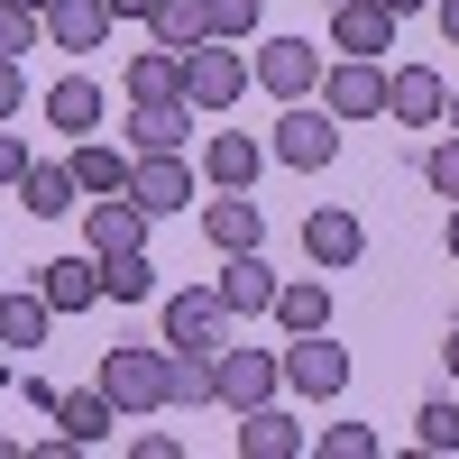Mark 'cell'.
<instances>
[{
  "label": "cell",
  "instance_id": "cell-1",
  "mask_svg": "<svg viewBox=\"0 0 459 459\" xmlns=\"http://www.w3.org/2000/svg\"><path fill=\"white\" fill-rule=\"evenodd\" d=\"M257 83L248 56L230 47V37H203V47H184V101L194 110H239V92Z\"/></svg>",
  "mask_w": 459,
  "mask_h": 459
},
{
  "label": "cell",
  "instance_id": "cell-2",
  "mask_svg": "<svg viewBox=\"0 0 459 459\" xmlns=\"http://www.w3.org/2000/svg\"><path fill=\"white\" fill-rule=\"evenodd\" d=\"M266 157L294 166V175H322V166L340 157V120H331L322 101H285V120H276V138H266Z\"/></svg>",
  "mask_w": 459,
  "mask_h": 459
},
{
  "label": "cell",
  "instance_id": "cell-3",
  "mask_svg": "<svg viewBox=\"0 0 459 459\" xmlns=\"http://www.w3.org/2000/svg\"><path fill=\"white\" fill-rule=\"evenodd\" d=\"M101 395L120 413H166V350H138V340L101 350Z\"/></svg>",
  "mask_w": 459,
  "mask_h": 459
},
{
  "label": "cell",
  "instance_id": "cell-4",
  "mask_svg": "<svg viewBox=\"0 0 459 459\" xmlns=\"http://www.w3.org/2000/svg\"><path fill=\"white\" fill-rule=\"evenodd\" d=\"M322 110L340 129H350V120H386V65H377V56H331L322 65Z\"/></svg>",
  "mask_w": 459,
  "mask_h": 459
},
{
  "label": "cell",
  "instance_id": "cell-5",
  "mask_svg": "<svg viewBox=\"0 0 459 459\" xmlns=\"http://www.w3.org/2000/svg\"><path fill=\"white\" fill-rule=\"evenodd\" d=\"M212 368H221V404H230V413L276 404V386H285V350H239V340H221Z\"/></svg>",
  "mask_w": 459,
  "mask_h": 459
},
{
  "label": "cell",
  "instance_id": "cell-6",
  "mask_svg": "<svg viewBox=\"0 0 459 459\" xmlns=\"http://www.w3.org/2000/svg\"><path fill=\"white\" fill-rule=\"evenodd\" d=\"M322 65H331V56L313 47V37H266L248 74H257L276 101H313V92H322Z\"/></svg>",
  "mask_w": 459,
  "mask_h": 459
},
{
  "label": "cell",
  "instance_id": "cell-7",
  "mask_svg": "<svg viewBox=\"0 0 459 459\" xmlns=\"http://www.w3.org/2000/svg\"><path fill=\"white\" fill-rule=\"evenodd\" d=\"M303 257H313L322 276L359 266V257H368V221H359L350 203H313V212H303Z\"/></svg>",
  "mask_w": 459,
  "mask_h": 459
},
{
  "label": "cell",
  "instance_id": "cell-8",
  "mask_svg": "<svg viewBox=\"0 0 459 459\" xmlns=\"http://www.w3.org/2000/svg\"><path fill=\"white\" fill-rule=\"evenodd\" d=\"M285 386L294 395H340V386H350V350H340V340L331 331H303V340H285Z\"/></svg>",
  "mask_w": 459,
  "mask_h": 459
},
{
  "label": "cell",
  "instance_id": "cell-9",
  "mask_svg": "<svg viewBox=\"0 0 459 459\" xmlns=\"http://www.w3.org/2000/svg\"><path fill=\"white\" fill-rule=\"evenodd\" d=\"M221 340H230V303L212 285L166 294V350H221Z\"/></svg>",
  "mask_w": 459,
  "mask_h": 459
},
{
  "label": "cell",
  "instance_id": "cell-10",
  "mask_svg": "<svg viewBox=\"0 0 459 459\" xmlns=\"http://www.w3.org/2000/svg\"><path fill=\"white\" fill-rule=\"evenodd\" d=\"M129 194L147 203V221H166V212H184V203L203 194V175L184 166V147H166V157H138L129 166Z\"/></svg>",
  "mask_w": 459,
  "mask_h": 459
},
{
  "label": "cell",
  "instance_id": "cell-11",
  "mask_svg": "<svg viewBox=\"0 0 459 459\" xmlns=\"http://www.w3.org/2000/svg\"><path fill=\"white\" fill-rule=\"evenodd\" d=\"M331 56H395V10L386 0H340L331 10Z\"/></svg>",
  "mask_w": 459,
  "mask_h": 459
},
{
  "label": "cell",
  "instance_id": "cell-12",
  "mask_svg": "<svg viewBox=\"0 0 459 459\" xmlns=\"http://www.w3.org/2000/svg\"><path fill=\"white\" fill-rule=\"evenodd\" d=\"M276 266H266L257 248H239V257H221V276H212V294L230 303V322H248V313H276Z\"/></svg>",
  "mask_w": 459,
  "mask_h": 459
},
{
  "label": "cell",
  "instance_id": "cell-13",
  "mask_svg": "<svg viewBox=\"0 0 459 459\" xmlns=\"http://www.w3.org/2000/svg\"><path fill=\"white\" fill-rule=\"evenodd\" d=\"M441 110H450V83H441L432 65H395L386 74V120L395 129H432Z\"/></svg>",
  "mask_w": 459,
  "mask_h": 459
},
{
  "label": "cell",
  "instance_id": "cell-14",
  "mask_svg": "<svg viewBox=\"0 0 459 459\" xmlns=\"http://www.w3.org/2000/svg\"><path fill=\"white\" fill-rule=\"evenodd\" d=\"M303 450H313V432L285 404H248L239 413V459H303Z\"/></svg>",
  "mask_w": 459,
  "mask_h": 459
},
{
  "label": "cell",
  "instance_id": "cell-15",
  "mask_svg": "<svg viewBox=\"0 0 459 459\" xmlns=\"http://www.w3.org/2000/svg\"><path fill=\"white\" fill-rule=\"evenodd\" d=\"M194 120H203L194 101H129V157H166V147H184Z\"/></svg>",
  "mask_w": 459,
  "mask_h": 459
},
{
  "label": "cell",
  "instance_id": "cell-16",
  "mask_svg": "<svg viewBox=\"0 0 459 459\" xmlns=\"http://www.w3.org/2000/svg\"><path fill=\"white\" fill-rule=\"evenodd\" d=\"M65 166H74V184H83V203H101V194H129V166H138V157H129V138L110 147V138L92 129V138H74Z\"/></svg>",
  "mask_w": 459,
  "mask_h": 459
},
{
  "label": "cell",
  "instance_id": "cell-17",
  "mask_svg": "<svg viewBox=\"0 0 459 459\" xmlns=\"http://www.w3.org/2000/svg\"><path fill=\"white\" fill-rule=\"evenodd\" d=\"M110 0H56L47 10V47H65V56H101L110 47Z\"/></svg>",
  "mask_w": 459,
  "mask_h": 459
},
{
  "label": "cell",
  "instance_id": "cell-18",
  "mask_svg": "<svg viewBox=\"0 0 459 459\" xmlns=\"http://www.w3.org/2000/svg\"><path fill=\"white\" fill-rule=\"evenodd\" d=\"M92 212V257H120V248H147V203L138 194H101V203H83Z\"/></svg>",
  "mask_w": 459,
  "mask_h": 459
},
{
  "label": "cell",
  "instance_id": "cell-19",
  "mask_svg": "<svg viewBox=\"0 0 459 459\" xmlns=\"http://www.w3.org/2000/svg\"><path fill=\"white\" fill-rule=\"evenodd\" d=\"M37 294H47L56 313H92V303H101V257L83 248V257H56V266H37Z\"/></svg>",
  "mask_w": 459,
  "mask_h": 459
},
{
  "label": "cell",
  "instance_id": "cell-20",
  "mask_svg": "<svg viewBox=\"0 0 459 459\" xmlns=\"http://www.w3.org/2000/svg\"><path fill=\"white\" fill-rule=\"evenodd\" d=\"M47 120H56V129H65V138H92V129H101V120H110V92H101V83H92V74H65V83H56V92H47Z\"/></svg>",
  "mask_w": 459,
  "mask_h": 459
},
{
  "label": "cell",
  "instance_id": "cell-21",
  "mask_svg": "<svg viewBox=\"0 0 459 459\" xmlns=\"http://www.w3.org/2000/svg\"><path fill=\"white\" fill-rule=\"evenodd\" d=\"M257 166H266V147H257L248 129H212V147H203V175L221 184V194H248V184H257Z\"/></svg>",
  "mask_w": 459,
  "mask_h": 459
},
{
  "label": "cell",
  "instance_id": "cell-22",
  "mask_svg": "<svg viewBox=\"0 0 459 459\" xmlns=\"http://www.w3.org/2000/svg\"><path fill=\"white\" fill-rule=\"evenodd\" d=\"M110 423H120V404L101 395V377H92V386H74V395H56V432H65L74 450H92V441H110Z\"/></svg>",
  "mask_w": 459,
  "mask_h": 459
},
{
  "label": "cell",
  "instance_id": "cell-23",
  "mask_svg": "<svg viewBox=\"0 0 459 459\" xmlns=\"http://www.w3.org/2000/svg\"><path fill=\"white\" fill-rule=\"evenodd\" d=\"M203 239H212L221 257H239V248L266 239V212H257L248 194H221V203H203Z\"/></svg>",
  "mask_w": 459,
  "mask_h": 459
},
{
  "label": "cell",
  "instance_id": "cell-24",
  "mask_svg": "<svg viewBox=\"0 0 459 459\" xmlns=\"http://www.w3.org/2000/svg\"><path fill=\"white\" fill-rule=\"evenodd\" d=\"M166 404H175V413L221 404V368H212V350H166Z\"/></svg>",
  "mask_w": 459,
  "mask_h": 459
},
{
  "label": "cell",
  "instance_id": "cell-25",
  "mask_svg": "<svg viewBox=\"0 0 459 459\" xmlns=\"http://www.w3.org/2000/svg\"><path fill=\"white\" fill-rule=\"evenodd\" d=\"M47 331H56V303L19 285V294H0V350H47Z\"/></svg>",
  "mask_w": 459,
  "mask_h": 459
},
{
  "label": "cell",
  "instance_id": "cell-26",
  "mask_svg": "<svg viewBox=\"0 0 459 459\" xmlns=\"http://www.w3.org/2000/svg\"><path fill=\"white\" fill-rule=\"evenodd\" d=\"M276 322H285V340H303V331H331V285H322V276H294V285H276Z\"/></svg>",
  "mask_w": 459,
  "mask_h": 459
},
{
  "label": "cell",
  "instance_id": "cell-27",
  "mask_svg": "<svg viewBox=\"0 0 459 459\" xmlns=\"http://www.w3.org/2000/svg\"><path fill=\"white\" fill-rule=\"evenodd\" d=\"M212 37V0H157V19H147V47H203Z\"/></svg>",
  "mask_w": 459,
  "mask_h": 459
},
{
  "label": "cell",
  "instance_id": "cell-28",
  "mask_svg": "<svg viewBox=\"0 0 459 459\" xmlns=\"http://www.w3.org/2000/svg\"><path fill=\"white\" fill-rule=\"evenodd\" d=\"M101 303H157V257H147V248L101 257Z\"/></svg>",
  "mask_w": 459,
  "mask_h": 459
},
{
  "label": "cell",
  "instance_id": "cell-29",
  "mask_svg": "<svg viewBox=\"0 0 459 459\" xmlns=\"http://www.w3.org/2000/svg\"><path fill=\"white\" fill-rule=\"evenodd\" d=\"M129 101H184V56H175V47L129 56Z\"/></svg>",
  "mask_w": 459,
  "mask_h": 459
},
{
  "label": "cell",
  "instance_id": "cell-30",
  "mask_svg": "<svg viewBox=\"0 0 459 459\" xmlns=\"http://www.w3.org/2000/svg\"><path fill=\"white\" fill-rule=\"evenodd\" d=\"M19 194L37 221H56V212H83V184H74V166H28L19 175Z\"/></svg>",
  "mask_w": 459,
  "mask_h": 459
},
{
  "label": "cell",
  "instance_id": "cell-31",
  "mask_svg": "<svg viewBox=\"0 0 459 459\" xmlns=\"http://www.w3.org/2000/svg\"><path fill=\"white\" fill-rule=\"evenodd\" d=\"M37 37H47V10H28V0H0V56H28Z\"/></svg>",
  "mask_w": 459,
  "mask_h": 459
},
{
  "label": "cell",
  "instance_id": "cell-32",
  "mask_svg": "<svg viewBox=\"0 0 459 459\" xmlns=\"http://www.w3.org/2000/svg\"><path fill=\"white\" fill-rule=\"evenodd\" d=\"M413 441H423V450H459V404H450V395H432L423 413H413Z\"/></svg>",
  "mask_w": 459,
  "mask_h": 459
},
{
  "label": "cell",
  "instance_id": "cell-33",
  "mask_svg": "<svg viewBox=\"0 0 459 459\" xmlns=\"http://www.w3.org/2000/svg\"><path fill=\"white\" fill-rule=\"evenodd\" d=\"M423 184H432L441 203H459V129H450L441 147H423Z\"/></svg>",
  "mask_w": 459,
  "mask_h": 459
},
{
  "label": "cell",
  "instance_id": "cell-34",
  "mask_svg": "<svg viewBox=\"0 0 459 459\" xmlns=\"http://www.w3.org/2000/svg\"><path fill=\"white\" fill-rule=\"evenodd\" d=\"M257 10H266V0H212V37H230V47L257 37Z\"/></svg>",
  "mask_w": 459,
  "mask_h": 459
},
{
  "label": "cell",
  "instance_id": "cell-35",
  "mask_svg": "<svg viewBox=\"0 0 459 459\" xmlns=\"http://www.w3.org/2000/svg\"><path fill=\"white\" fill-rule=\"evenodd\" d=\"M322 459H377V432L368 423H331L322 432Z\"/></svg>",
  "mask_w": 459,
  "mask_h": 459
},
{
  "label": "cell",
  "instance_id": "cell-36",
  "mask_svg": "<svg viewBox=\"0 0 459 459\" xmlns=\"http://www.w3.org/2000/svg\"><path fill=\"white\" fill-rule=\"evenodd\" d=\"M19 101H28V74H19V56H0V120H19Z\"/></svg>",
  "mask_w": 459,
  "mask_h": 459
},
{
  "label": "cell",
  "instance_id": "cell-37",
  "mask_svg": "<svg viewBox=\"0 0 459 459\" xmlns=\"http://www.w3.org/2000/svg\"><path fill=\"white\" fill-rule=\"evenodd\" d=\"M28 166H37V157H28V147H19V129H10V120H0V184H19Z\"/></svg>",
  "mask_w": 459,
  "mask_h": 459
},
{
  "label": "cell",
  "instance_id": "cell-38",
  "mask_svg": "<svg viewBox=\"0 0 459 459\" xmlns=\"http://www.w3.org/2000/svg\"><path fill=\"white\" fill-rule=\"evenodd\" d=\"M110 19H138V28H147V19H157V0H110Z\"/></svg>",
  "mask_w": 459,
  "mask_h": 459
},
{
  "label": "cell",
  "instance_id": "cell-39",
  "mask_svg": "<svg viewBox=\"0 0 459 459\" xmlns=\"http://www.w3.org/2000/svg\"><path fill=\"white\" fill-rule=\"evenodd\" d=\"M432 19H441V37L459 47V0H432Z\"/></svg>",
  "mask_w": 459,
  "mask_h": 459
},
{
  "label": "cell",
  "instance_id": "cell-40",
  "mask_svg": "<svg viewBox=\"0 0 459 459\" xmlns=\"http://www.w3.org/2000/svg\"><path fill=\"white\" fill-rule=\"evenodd\" d=\"M441 248H450V257H459V203H450V230H441Z\"/></svg>",
  "mask_w": 459,
  "mask_h": 459
},
{
  "label": "cell",
  "instance_id": "cell-41",
  "mask_svg": "<svg viewBox=\"0 0 459 459\" xmlns=\"http://www.w3.org/2000/svg\"><path fill=\"white\" fill-rule=\"evenodd\" d=\"M386 10H395V19H413V10H432V0H386Z\"/></svg>",
  "mask_w": 459,
  "mask_h": 459
},
{
  "label": "cell",
  "instance_id": "cell-42",
  "mask_svg": "<svg viewBox=\"0 0 459 459\" xmlns=\"http://www.w3.org/2000/svg\"><path fill=\"white\" fill-rule=\"evenodd\" d=\"M441 359H450V377H459V331H450V350H441Z\"/></svg>",
  "mask_w": 459,
  "mask_h": 459
},
{
  "label": "cell",
  "instance_id": "cell-43",
  "mask_svg": "<svg viewBox=\"0 0 459 459\" xmlns=\"http://www.w3.org/2000/svg\"><path fill=\"white\" fill-rule=\"evenodd\" d=\"M441 120H450V129H459V92H450V110H441Z\"/></svg>",
  "mask_w": 459,
  "mask_h": 459
},
{
  "label": "cell",
  "instance_id": "cell-44",
  "mask_svg": "<svg viewBox=\"0 0 459 459\" xmlns=\"http://www.w3.org/2000/svg\"><path fill=\"white\" fill-rule=\"evenodd\" d=\"M28 10H56V0H28Z\"/></svg>",
  "mask_w": 459,
  "mask_h": 459
},
{
  "label": "cell",
  "instance_id": "cell-45",
  "mask_svg": "<svg viewBox=\"0 0 459 459\" xmlns=\"http://www.w3.org/2000/svg\"><path fill=\"white\" fill-rule=\"evenodd\" d=\"M0 377H10V359H0Z\"/></svg>",
  "mask_w": 459,
  "mask_h": 459
},
{
  "label": "cell",
  "instance_id": "cell-46",
  "mask_svg": "<svg viewBox=\"0 0 459 459\" xmlns=\"http://www.w3.org/2000/svg\"><path fill=\"white\" fill-rule=\"evenodd\" d=\"M322 10H340V0H322Z\"/></svg>",
  "mask_w": 459,
  "mask_h": 459
}]
</instances>
